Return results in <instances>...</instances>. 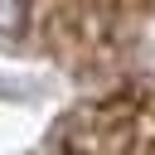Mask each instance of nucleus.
Masks as SVG:
<instances>
[{"instance_id":"1","label":"nucleus","mask_w":155,"mask_h":155,"mask_svg":"<svg viewBox=\"0 0 155 155\" xmlns=\"http://www.w3.org/2000/svg\"><path fill=\"white\" fill-rule=\"evenodd\" d=\"M29 24V0H0V39H19Z\"/></svg>"}]
</instances>
